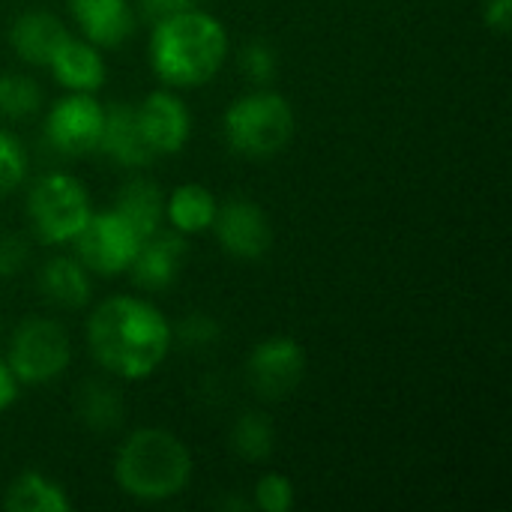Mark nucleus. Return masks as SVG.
Wrapping results in <instances>:
<instances>
[{
	"instance_id": "f257e3e1",
	"label": "nucleus",
	"mask_w": 512,
	"mask_h": 512,
	"mask_svg": "<svg viewBox=\"0 0 512 512\" xmlns=\"http://www.w3.org/2000/svg\"><path fill=\"white\" fill-rule=\"evenodd\" d=\"M174 327L141 297H108L87 321V345L96 363L123 381L150 378L168 357Z\"/></svg>"
},
{
	"instance_id": "f03ea898",
	"label": "nucleus",
	"mask_w": 512,
	"mask_h": 512,
	"mask_svg": "<svg viewBox=\"0 0 512 512\" xmlns=\"http://www.w3.org/2000/svg\"><path fill=\"white\" fill-rule=\"evenodd\" d=\"M228 57L225 24L204 9H180L156 18L150 36V66L168 87L207 84Z\"/></svg>"
},
{
	"instance_id": "7ed1b4c3",
	"label": "nucleus",
	"mask_w": 512,
	"mask_h": 512,
	"mask_svg": "<svg viewBox=\"0 0 512 512\" xmlns=\"http://www.w3.org/2000/svg\"><path fill=\"white\" fill-rule=\"evenodd\" d=\"M117 486L144 504L177 498L192 480V456L168 429H135L114 456Z\"/></svg>"
},
{
	"instance_id": "20e7f679",
	"label": "nucleus",
	"mask_w": 512,
	"mask_h": 512,
	"mask_svg": "<svg viewBox=\"0 0 512 512\" xmlns=\"http://www.w3.org/2000/svg\"><path fill=\"white\" fill-rule=\"evenodd\" d=\"M222 129L237 153L249 159H267L276 156L294 138L297 117L282 93L252 90L231 102L222 117Z\"/></svg>"
},
{
	"instance_id": "39448f33",
	"label": "nucleus",
	"mask_w": 512,
	"mask_h": 512,
	"mask_svg": "<svg viewBox=\"0 0 512 512\" xmlns=\"http://www.w3.org/2000/svg\"><path fill=\"white\" fill-rule=\"evenodd\" d=\"M90 195L72 174L51 171L39 177L27 195V219L48 246H66L90 219Z\"/></svg>"
},
{
	"instance_id": "423d86ee",
	"label": "nucleus",
	"mask_w": 512,
	"mask_h": 512,
	"mask_svg": "<svg viewBox=\"0 0 512 512\" xmlns=\"http://www.w3.org/2000/svg\"><path fill=\"white\" fill-rule=\"evenodd\" d=\"M72 360V345L66 330L51 318H27L15 327L9 339V369L18 384L39 387L66 372Z\"/></svg>"
},
{
	"instance_id": "0eeeda50",
	"label": "nucleus",
	"mask_w": 512,
	"mask_h": 512,
	"mask_svg": "<svg viewBox=\"0 0 512 512\" xmlns=\"http://www.w3.org/2000/svg\"><path fill=\"white\" fill-rule=\"evenodd\" d=\"M141 240L144 237L111 207L105 213H90L87 225L72 240V249L90 273L120 276L129 270Z\"/></svg>"
},
{
	"instance_id": "6e6552de",
	"label": "nucleus",
	"mask_w": 512,
	"mask_h": 512,
	"mask_svg": "<svg viewBox=\"0 0 512 512\" xmlns=\"http://www.w3.org/2000/svg\"><path fill=\"white\" fill-rule=\"evenodd\" d=\"M105 105L93 93H66L45 117V138L66 156H87L99 150Z\"/></svg>"
},
{
	"instance_id": "1a4fd4ad",
	"label": "nucleus",
	"mask_w": 512,
	"mask_h": 512,
	"mask_svg": "<svg viewBox=\"0 0 512 512\" xmlns=\"http://www.w3.org/2000/svg\"><path fill=\"white\" fill-rule=\"evenodd\" d=\"M306 372V354L303 345L291 336H270L258 342L246 360V378L252 390L264 399H288Z\"/></svg>"
},
{
	"instance_id": "9d476101",
	"label": "nucleus",
	"mask_w": 512,
	"mask_h": 512,
	"mask_svg": "<svg viewBox=\"0 0 512 512\" xmlns=\"http://www.w3.org/2000/svg\"><path fill=\"white\" fill-rule=\"evenodd\" d=\"M210 231L216 234L219 246L240 261L264 258L273 243V228L267 213L249 198H231L219 204Z\"/></svg>"
},
{
	"instance_id": "9b49d317",
	"label": "nucleus",
	"mask_w": 512,
	"mask_h": 512,
	"mask_svg": "<svg viewBox=\"0 0 512 512\" xmlns=\"http://www.w3.org/2000/svg\"><path fill=\"white\" fill-rule=\"evenodd\" d=\"M138 129L156 156L180 153L192 132V117L183 99L171 90H153L135 105Z\"/></svg>"
},
{
	"instance_id": "f8f14e48",
	"label": "nucleus",
	"mask_w": 512,
	"mask_h": 512,
	"mask_svg": "<svg viewBox=\"0 0 512 512\" xmlns=\"http://www.w3.org/2000/svg\"><path fill=\"white\" fill-rule=\"evenodd\" d=\"M186 258V237L177 234V231H153L150 237L141 240L129 270H132V279L147 288V291H162L168 288L177 273H180V264Z\"/></svg>"
},
{
	"instance_id": "ddd939ff",
	"label": "nucleus",
	"mask_w": 512,
	"mask_h": 512,
	"mask_svg": "<svg viewBox=\"0 0 512 512\" xmlns=\"http://www.w3.org/2000/svg\"><path fill=\"white\" fill-rule=\"evenodd\" d=\"M69 12L84 39L96 48H117L135 27L129 0H69Z\"/></svg>"
},
{
	"instance_id": "4468645a",
	"label": "nucleus",
	"mask_w": 512,
	"mask_h": 512,
	"mask_svg": "<svg viewBox=\"0 0 512 512\" xmlns=\"http://www.w3.org/2000/svg\"><path fill=\"white\" fill-rule=\"evenodd\" d=\"M99 150L123 168H144L156 159V153L147 147V141L138 129L135 105H126V102H114L105 108Z\"/></svg>"
},
{
	"instance_id": "2eb2a0df",
	"label": "nucleus",
	"mask_w": 512,
	"mask_h": 512,
	"mask_svg": "<svg viewBox=\"0 0 512 512\" xmlns=\"http://www.w3.org/2000/svg\"><path fill=\"white\" fill-rule=\"evenodd\" d=\"M48 69L57 78V84L66 87L69 93H96L105 84V60H102V51L93 42H87V39L69 36L54 51Z\"/></svg>"
},
{
	"instance_id": "dca6fc26",
	"label": "nucleus",
	"mask_w": 512,
	"mask_h": 512,
	"mask_svg": "<svg viewBox=\"0 0 512 512\" xmlns=\"http://www.w3.org/2000/svg\"><path fill=\"white\" fill-rule=\"evenodd\" d=\"M69 39V30L66 24L51 15V12H42V9H30L24 12L12 30H9V42L15 48V54L24 60V63H33V66H48L54 51Z\"/></svg>"
},
{
	"instance_id": "f3484780",
	"label": "nucleus",
	"mask_w": 512,
	"mask_h": 512,
	"mask_svg": "<svg viewBox=\"0 0 512 512\" xmlns=\"http://www.w3.org/2000/svg\"><path fill=\"white\" fill-rule=\"evenodd\" d=\"M216 210H219L216 195L207 186H201V183L177 186L165 198V219H168L171 231H177L183 237L210 231V225L216 219Z\"/></svg>"
},
{
	"instance_id": "a211bd4d",
	"label": "nucleus",
	"mask_w": 512,
	"mask_h": 512,
	"mask_svg": "<svg viewBox=\"0 0 512 512\" xmlns=\"http://www.w3.org/2000/svg\"><path fill=\"white\" fill-rule=\"evenodd\" d=\"M39 288L60 309H81L90 300V270L72 255L51 258L39 273Z\"/></svg>"
},
{
	"instance_id": "6ab92c4d",
	"label": "nucleus",
	"mask_w": 512,
	"mask_h": 512,
	"mask_svg": "<svg viewBox=\"0 0 512 512\" xmlns=\"http://www.w3.org/2000/svg\"><path fill=\"white\" fill-rule=\"evenodd\" d=\"M3 507L9 512H69L72 501L57 480L39 471H24L9 483Z\"/></svg>"
},
{
	"instance_id": "aec40b11",
	"label": "nucleus",
	"mask_w": 512,
	"mask_h": 512,
	"mask_svg": "<svg viewBox=\"0 0 512 512\" xmlns=\"http://www.w3.org/2000/svg\"><path fill=\"white\" fill-rule=\"evenodd\" d=\"M114 210L141 237H150L153 231L162 228V219H165V195L150 180H129V183L120 186L117 201H114Z\"/></svg>"
},
{
	"instance_id": "412c9836",
	"label": "nucleus",
	"mask_w": 512,
	"mask_h": 512,
	"mask_svg": "<svg viewBox=\"0 0 512 512\" xmlns=\"http://www.w3.org/2000/svg\"><path fill=\"white\" fill-rule=\"evenodd\" d=\"M231 447L246 462H264V459H270V453L276 447L273 420L267 414H261V411L243 414L234 423V429H231Z\"/></svg>"
},
{
	"instance_id": "4be33fe9",
	"label": "nucleus",
	"mask_w": 512,
	"mask_h": 512,
	"mask_svg": "<svg viewBox=\"0 0 512 512\" xmlns=\"http://www.w3.org/2000/svg\"><path fill=\"white\" fill-rule=\"evenodd\" d=\"M78 414L81 420L96 429V432H111L120 417H123V399L114 387H105V384H90L84 393H81V402H78Z\"/></svg>"
},
{
	"instance_id": "5701e85b",
	"label": "nucleus",
	"mask_w": 512,
	"mask_h": 512,
	"mask_svg": "<svg viewBox=\"0 0 512 512\" xmlns=\"http://www.w3.org/2000/svg\"><path fill=\"white\" fill-rule=\"evenodd\" d=\"M42 90L33 78L6 72L0 75V117L6 120H24L39 111Z\"/></svg>"
},
{
	"instance_id": "b1692460",
	"label": "nucleus",
	"mask_w": 512,
	"mask_h": 512,
	"mask_svg": "<svg viewBox=\"0 0 512 512\" xmlns=\"http://www.w3.org/2000/svg\"><path fill=\"white\" fill-rule=\"evenodd\" d=\"M24 177H27V150L12 132L0 129V195L21 186Z\"/></svg>"
},
{
	"instance_id": "393cba45",
	"label": "nucleus",
	"mask_w": 512,
	"mask_h": 512,
	"mask_svg": "<svg viewBox=\"0 0 512 512\" xmlns=\"http://www.w3.org/2000/svg\"><path fill=\"white\" fill-rule=\"evenodd\" d=\"M294 501H297L294 483L285 474L270 471L255 483V507L261 512H288Z\"/></svg>"
},
{
	"instance_id": "a878e982",
	"label": "nucleus",
	"mask_w": 512,
	"mask_h": 512,
	"mask_svg": "<svg viewBox=\"0 0 512 512\" xmlns=\"http://www.w3.org/2000/svg\"><path fill=\"white\" fill-rule=\"evenodd\" d=\"M240 69L255 84H267L276 75V51L264 42H252L240 51Z\"/></svg>"
},
{
	"instance_id": "bb28decb",
	"label": "nucleus",
	"mask_w": 512,
	"mask_h": 512,
	"mask_svg": "<svg viewBox=\"0 0 512 512\" xmlns=\"http://www.w3.org/2000/svg\"><path fill=\"white\" fill-rule=\"evenodd\" d=\"M27 264V243L15 234L0 237V276H15Z\"/></svg>"
},
{
	"instance_id": "cd10ccee",
	"label": "nucleus",
	"mask_w": 512,
	"mask_h": 512,
	"mask_svg": "<svg viewBox=\"0 0 512 512\" xmlns=\"http://www.w3.org/2000/svg\"><path fill=\"white\" fill-rule=\"evenodd\" d=\"M216 333H219V327H216L213 318H207V315H192V318H186L183 327H180V336H183L189 345H207V342L216 339Z\"/></svg>"
},
{
	"instance_id": "c85d7f7f",
	"label": "nucleus",
	"mask_w": 512,
	"mask_h": 512,
	"mask_svg": "<svg viewBox=\"0 0 512 512\" xmlns=\"http://www.w3.org/2000/svg\"><path fill=\"white\" fill-rule=\"evenodd\" d=\"M483 21L495 33H510L512 27V0H486L483 6Z\"/></svg>"
},
{
	"instance_id": "c756f323",
	"label": "nucleus",
	"mask_w": 512,
	"mask_h": 512,
	"mask_svg": "<svg viewBox=\"0 0 512 512\" xmlns=\"http://www.w3.org/2000/svg\"><path fill=\"white\" fill-rule=\"evenodd\" d=\"M18 378L12 375V369H9V363L6 360H0V414L18 399Z\"/></svg>"
},
{
	"instance_id": "7c9ffc66",
	"label": "nucleus",
	"mask_w": 512,
	"mask_h": 512,
	"mask_svg": "<svg viewBox=\"0 0 512 512\" xmlns=\"http://www.w3.org/2000/svg\"><path fill=\"white\" fill-rule=\"evenodd\" d=\"M141 6H144L150 15L162 18V15H171V12H180V9L195 6V0H141Z\"/></svg>"
}]
</instances>
